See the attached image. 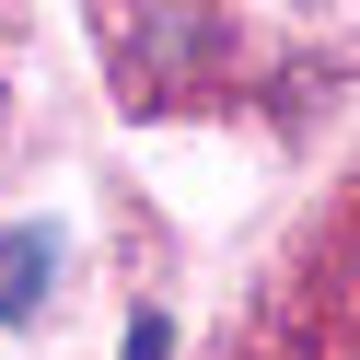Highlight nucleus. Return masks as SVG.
<instances>
[{"mask_svg": "<svg viewBox=\"0 0 360 360\" xmlns=\"http://www.w3.org/2000/svg\"><path fill=\"white\" fill-rule=\"evenodd\" d=\"M47 279H58V233L47 221H12V233H0V314L24 326V314L47 302Z\"/></svg>", "mask_w": 360, "mask_h": 360, "instance_id": "1", "label": "nucleus"}, {"mask_svg": "<svg viewBox=\"0 0 360 360\" xmlns=\"http://www.w3.org/2000/svg\"><path fill=\"white\" fill-rule=\"evenodd\" d=\"M128 360H174V326H163V314H140V326H128Z\"/></svg>", "mask_w": 360, "mask_h": 360, "instance_id": "2", "label": "nucleus"}]
</instances>
